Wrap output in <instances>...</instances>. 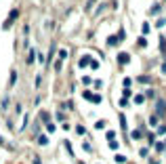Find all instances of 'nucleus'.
I'll return each mask as SVG.
<instances>
[{
    "label": "nucleus",
    "instance_id": "f257e3e1",
    "mask_svg": "<svg viewBox=\"0 0 166 164\" xmlns=\"http://www.w3.org/2000/svg\"><path fill=\"white\" fill-rule=\"evenodd\" d=\"M17 17H19V9H13V11H11V15H9V19H6V23H4V27H9V25H11L13 21L17 19Z\"/></svg>",
    "mask_w": 166,
    "mask_h": 164
},
{
    "label": "nucleus",
    "instance_id": "f03ea898",
    "mask_svg": "<svg viewBox=\"0 0 166 164\" xmlns=\"http://www.w3.org/2000/svg\"><path fill=\"white\" fill-rule=\"evenodd\" d=\"M91 63H93V57H91V55H84V57H80V63H78V65H80V68H86V65H91Z\"/></svg>",
    "mask_w": 166,
    "mask_h": 164
},
{
    "label": "nucleus",
    "instance_id": "7ed1b4c3",
    "mask_svg": "<svg viewBox=\"0 0 166 164\" xmlns=\"http://www.w3.org/2000/svg\"><path fill=\"white\" fill-rule=\"evenodd\" d=\"M128 61H131V55H128V53H118V63L126 65Z\"/></svg>",
    "mask_w": 166,
    "mask_h": 164
},
{
    "label": "nucleus",
    "instance_id": "20e7f679",
    "mask_svg": "<svg viewBox=\"0 0 166 164\" xmlns=\"http://www.w3.org/2000/svg\"><path fill=\"white\" fill-rule=\"evenodd\" d=\"M15 80H17V72L11 70V80H9V86H13V84H15Z\"/></svg>",
    "mask_w": 166,
    "mask_h": 164
},
{
    "label": "nucleus",
    "instance_id": "39448f33",
    "mask_svg": "<svg viewBox=\"0 0 166 164\" xmlns=\"http://www.w3.org/2000/svg\"><path fill=\"white\" fill-rule=\"evenodd\" d=\"M164 109H166V103L164 101H158V114H164Z\"/></svg>",
    "mask_w": 166,
    "mask_h": 164
},
{
    "label": "nucleus",
    "instance_id": "423d86ee",
    "mask_svg": "<svg viewBox=\"0 0 166 164\" xmlns=\"http://www.w3.org/2000/svg\"><path fill=\"white\" fill-rule=\"evenodd\" d=\"M116 42H118V36H109V38H107V44H109V47H114Z\"/></svg>",
    "mask_w": 166,
    "mask_h": 164
},
{
    "label": "nucleus",
    "instance_id": "0eeeda50",
    "mask_svg": "<svg viewBox=\"0 0 166 164\" xmlns=\"http://www.w3.org/2000/svg\"><path fill=\"white\" fill-rule=\"evenodd\" d=\"M107 139H109V143L116 139V130H107Z\"/></svg>",
    "mask_w": 166,
    "mask_h": 164
},
{
    "label": "nucleus",
    "instance_id": "6e6552de",
    "mask_svg": "<svg viewBox=\"0 0 166 164\" xmlns=\"http://www.w3.org/2000/svg\"><path fill=\"white\" fill-rule=\"evenodd\" d=\"M34 57H36V53H34V51H30V55H27V63H34Z\"/></svg>",
    "mask_w": 166,
    "mask_h": 164
},
{
    "label": "nucleus",
    "instance_id": "1a4fd4ad",
    "mask_svg": "<svg viewBox=\"0 0 166 164\" xmlns=\"http://www.w3.org/2000/svg\"><path fill=\"white\" fill-rule=\"evenodd\" d=\"M91 80H93V78H88V76H84V78H82V84H84V86H88V84H91Z\"/></svg>",
    "mask_w": 166,
    "mask_h": 164
},
{
    "label": "nucleus",
    "instance_id": "9d476101",
    "mask_svg": "<svg viewBox=\"0 0 166 164\" xmlns=\"http://www.w3.org/2000/svg\"><path fill=\"white\" fill-rule=\"evenodd\" d=\"M91 101H93V103H101V97H99V95H93V99H91Z\"/></svg>",
    "mask_w": 166,
    "mask_h": 164
},
{
    "label": "nucleus",
    "instance_id": "9b49d317",
    "mask_svg": "<svg viewBox=\"0 0 166 164\" xmlns=\"http://www.w3.org/2000/svg\"><path fill=\"white\" fill-rule=\"evenodd\" d=\"M143 99H145L143 95H135V101H137V103H143Z\"/></svg>",
    "mask_w": 166,
    "mask_h": 164
},
{
    "label": "nucleus",
    "instance_id": "f8f14e48",
    "mask_svg": "<svg viewBox=\"0 0 166 164\" xmlns=\"http://www.w3.org/2000/svg\"><path fill=\"white\" fill-rule=\"evenodd\" d=\"M47 137H38V143H40V145H47Z\"/></svg>",
    "mask_w": 166,
    "mask_h": 164
},
{
    "label": "nucleus",
    "instance_id": "ddd939ff",
    "mask_svg": "<svg viewBox=\"0 0 166 164\" xmlns=\"http://www.w3.org/2000/svg\"><path fill=\"white\" fill-rule=\"evenodd\" d=\"M65 57H67V51H59V59H61V61H63Z\"/></svg>",
    "mask_w": 166,
    "mask_h": 164
},
{
    "label": "nucleus",
    "instance_id": "4468645a",
    "mask_svg": "<svg viewBox=\"0 0 166 164\" xmlns=\"http://www.w3.org/2000/svg\"><path fill=\"white\" fill-rule=\"evenodd\" d=\"M47 130H48V133H53V130H55V124H53V122H48V124H47Z\"/></svg>",
    "mask_w": 166,
    "mask_h": 164
},
{
    "label": "nucleus",
    "instance_id": "2eb2a0df",
    "mask_svg": "<svg viewBox=\"0 0 166 164\" xmlns=\"http://www.w3.org/2000/svg\"><path fill=\"white\" fill-rule=\"evenodd\" d=\"M139 82H143V84H147V82H152V80H149L147 76H141V78H139Z\"/></svg>",
    "mask_w": 166,
    "mask_h": 164
},
{
    "label": "nucleus",
    "instance_id": "dca6fc26",
    "mask_svg": "<svg viewBox=\"0 0 166 164\" xmlns=\"http://www.w3.org/2000/svg\"><path fill=\"white\" fill-rule=\"evenodd\" d=\"M109 147H111V150H118V147H120V143H116V141H111V143H109Z\"/></svg>",
    "mask_w": 166,
    "mask_h": 164
},
{
    "label": "nucleus",
    "instance_id": "f3484780",
    "mask_svg": "<svg viewBox=\"0 0 166 164\" xmlns=\"http://www.w3.org/2000/svg\"><path fill=\"white\" fill-rule=\"evenodd\" d=\"M143 34H149V23H143Z\"/></svg>",
    "mask_w": 166,
    "mask_h": 164
},
{
    "label": "nucleus",
    "instance_id": "a211bd4d",
    "mask_svg": "<svg viewBox=\"0 0 166 164\" xmlns=\"http://www.w3.org/2000/svg\"><path fill=\"white\" fill-rule=\"evenodd\" d=\"M84 99H86V101H91V99H93V93H88V91H86V93H84Z\"/></svg>",
    "mask_w": 166,
    "mask_h": 164
},
{
    "label": "nucleus",
    "instance_id": "6ab92c4d",
    "mask_svg": "<svg viewBox=\"0 0 166 164\" xmlns=\"http://www.w3.org/2000/svg\"><path fill=\"white\" fill-rule=\"evenodd\" d=\"M164 145H166V143H164Z\"/></svg>",
    "mask_w": 166,
    "mask_h": 164
}]
</instances>
